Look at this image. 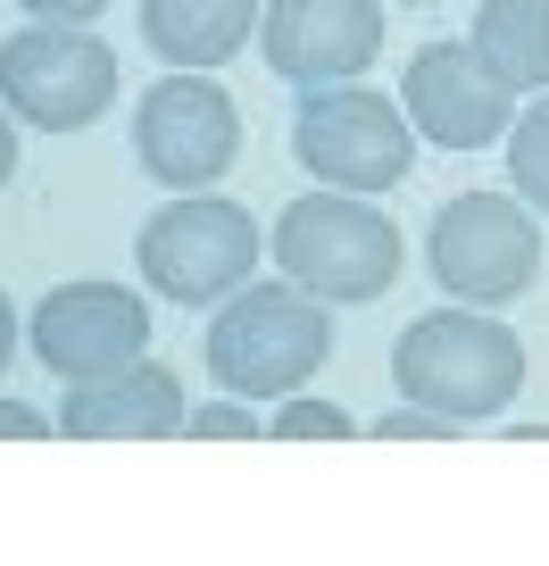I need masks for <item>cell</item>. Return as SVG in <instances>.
<instances>
[{
    "instance_id": "6da1fadb",
    "label": "cell",
    "mask_w": 549,
    "mask_h": 566,
    "mask_svg": "<svg viewBox=\"0 0 549 566\" xmlns=\"http://www.w3.org/2000/svg\"><path fill=\"white\" fill-rule=\"evenodd\" d=\"M200 358H209V375L233 400H284V391H300L308 375L334 358V317H325V301L300 292L292 275L242 283L209 317Z\"/></svg>"
},
{
    "instance_id": "7a4b0ae2",
    "label": "cell",
    "mask_w": 549,
    "mask_h": 566,
    "mask_svg": "<svg viewBox=\"0 0 549 566\" xmlns=\"http://www.w3.org/2000/svg\"><path fill=\"white\" fill-rule=\"evenodd\" d=\"M391 384L458 424H492L525 391V342L516 325L475 317V308H433L391 342Z\"/></svg>"
},
{
    "instance_id": "3957f363",
    "label": "cell",
    "mask_w": 549,
    "mask_h": 566,
    "mask_svg": "<svg viewBox=\"0 0 549 566\" xmlns=\"http://www.w3.org/2000/svg\"><path fill=\"white\" fill-rule=\"evenodd\" d=\"M266 259L284 266L300 292H317L325 308L341 301H383L400 283L408 250H400V226L374 209L367 192H300L284 217H275V250Z\"/></svg>"
},
{
    "instance_id": "277c9868",
    "label": "cell",
    "mask_w": 549,
    "mask_h": 566,
    "mask_svg": "<svg viewBox=\"0 0 549 566\" xmlns=\"http://www.w3.org/2000/svg\"><path fill=\"white\" fill-rule=\"evenodd\" d=\"M266 259V233L242 200H217V192H183L134 233V266L159 301H183V308H209L225 292H242L250 266Z\"/></svg>"
},
{
    "instance_id": "5b68a950",
    "label": "cell",
    "mask_w": 549,
    "mask_h": 566,
    "mask_svg": "<svg viewBox=\"0 0 549 566\" xmlns=\"http://www.w3.org/2000/svg\"><path fill=\"white\" fill-rule=\"evenodd\" d=\"M292 159L334 192H391L416 167V125L367 84H317L292 117Z\"/></svg>"
},
{
    "instance_id": "8992f818",
    "label": "cell",
    "mask_w": 549,
    "mask_h": 566,
    "mask_svg": "<svg viewBox=\"0 0 549 566\" xmlns=\"http://www.w3.org/2000/svg\"><path fill=\"white\" fill-rule=\"evenodd\" d=\"M425 266H433L442 292H458V301H475V308L516 301V292H532V275H541V209L516 200V192L442 200V217H433V233H425Z\"/></svg>"
},
{
    "instance_id": "52a82bcc",
    "label": "cell",
    "mask_w": 549,
    "mask_h": 566,
    "mask_svg": "<svg viewBox=\"0 0 549 566\" xmlns=\"http://www.w3.org/2000/svg\"><path fill=\"white\" fill-rule=\"evenodd\" d=\"M0 101L9 117H25L34 134H75L117 101V51L92 25H18L0 42Z\"/></svg>"
},
{
    "instance_id": "ba28073f",
    "label": "cell",
    "mask_w": 549,
    "mask_h": 566,
    "mask_svg": "<svg viewBox=\"0 0 549 566\" xmlns=\"http://www.w3.org/2000/svg\"><path fill=\"white\" fill-rule=\"evenodd\" d=\"M134 159L159 184H176V192L217 184L242 159V108H233V92L209 84L200 67H176L167 84H150L142 108H134Z\"/></svg>"
},
{
    "instance_id": "9c48e42d",
    "label": "cell",
    "mask_w": 549,
    "mask_h": 566,
    "mask_svg": "<svg viewBox=\"0 0 549 566\" xmlns=\"http://www.w3.org/2000/svg\"><path fill=\"white\" fill-rule=\"evenodd\" d=\"M25 342H34V358L59 384H92V375H117L134 358H150V301L125 292V283H101V275L59 283V292L34 301Z\"/></svg>"
},
{
    "instance_id": "30bf717a",
    "label": "cell",
    "mask_w": 549,
    "mask_h": 566,
    "mask_svg": "<svg viewBox=\"0 0 549 566\" xmlns=\"http://www.w3.org/2000/svg\"><path fill=\"white\" fill-rule=\"evenodd\" d=\"M400 108L433 150H492L516 125V92L475 59V42H425L408 59Z\"/></svg>"
},
{
    "instance_id": "8fae6325",
    "label": "cell",
    "mask_w": 549,
    "mask_h": 566,
    "mask_svg": "<svg viewBox=\"0 0 549 566\" xmlns=\"http://www.w3.org/2000/svg\"><path fill=\"white\" fill-rule=\"evenodd\" d=\"M258 51L284 84H350L383 51V0H266Z\"/></svg>"
},
{
    "instance_id": "7c38bea8",
    "label": "cell",
    "mask_w": 549,
    "mask_h": 566,
    "mask_svg": "<svg viewBox=\"0 0 549 566\" xmlns=\"http://www.w3.org/2000/svg\"><path fill=\"white\" fill-rule=\"evenodd\" d=\"M183 384L159 358H134L117 375H92V384H67V408H59V433L67 442H167L183 433Z\"/></svg>"
},
{
    "instance_id": "4fadbf2b",
    "label": "cell",
    "mask_w": 549,
    "mask_h": 566,
    "mask_svg": "<svg viewBox=\"0 0 549 566\" xmlns=\"http://www.w3.org/2000/svg\"><path fill=\"white\" fill-rule=\"evenodd\" d=\"M266 0H142V42L167 67H225L250 34H258Z\"/></svg>"
},
{
    "instance_id": "5bb4252c",
    "label": "cell",
    "mask_w": 549,
    "mask_h": 566,
    "mask_svg": "<svg viewBox=\"0 0 549 566\" xmlns=\"http://www.w3.org/2000/svg\"><path fill=\"white\" fill-rule=\"evenodd\" d=\"M466 42L508 92H549V0H483Z\"/></svg>"
},
{
    "instance_id": "9a60e30c",
    "label": "cell",
    "mask_w": 549,
    "mask_h": 566,
    "mask_svg": "<svg viewBox=\"0 0 549 566\" xmlns=\"http://www.w3.org/2000/svg\"><path fill=\"white\" fill-rule=\"evenodd\" d=\"M508 184H516V200H532L549 217V92L532 108H516V125H508Z\"/></svg>"
},
{
    "instance_id": "2e32d148",
    "label": "cell",
    "mask_w": 549,
    "mask_h": 566,
    "mask_svg": "<svg viewBox=\"0 0 549 566\" xmlns=\"http://www.w3.org/2000/svg\"><path fill=\"white\" fill-rule=\"evenodd\" d=\"M275 442H350L358 417L334 400H317V391H284V408H275V424H266Z\"/></svg>"
},
{
    "instance_id": "e0dca14e",
    "label": "cell",
    "mask_w": 549,
    "mask_h": 566,
    "mask_svg": "<svg viewBox=\"0 0 549 566\" xmlns=\"http://www.w3.org/2000/svg\"><path fill=\"white\" fill-rule=\"evenodd\" d=\"M367 433H374V442H458L466 424L442 417V408H425V400H408V408H391V417H374Z\"/></svg>"
},
{
    "instance_id": "ac0fdd59",
    "label": "cell",
    "mask_w": 549,
    "mask_h": 566,
    "mask_svg": "<svg viewBox=\"0 0 549 566\" xmlns=\"http://www.w3.org/2000/svg\"><path fill=\"white\" fill-rule=\"evenodd\" d=\"M183 433H192V442H258L266 424H258V417H250V408H242V400L225 391V400L192 408V417H183Z\"/></svg>"
},
{
    "instance_id": "d6986e66",
    "label": "cell",
    "mask_w": 549,
    "mask_h": 566,
    "mask_svg": "<svg viewBox=\"0 0 549 566\" xmlns=\"http://www.w3.org/2000/svg\"><path fill=\"white\" fill-rule=\"evenodd\" d=\"M42 433H51V417L34 400H0V442H42Z\"/></svg>"
},
{
    "instance_id": "ffe728a7",
    "label": "cell",
    "mask_w": 549,
    "mask_h": 566,
    "mask_svg": "<svg viewBox=\"0 0 549 566\" xmlns=\"http://www.w3.org/2000/svg\"><path fill=\"white\" fill-rule=\"evenodd\" d=\"M25 18H51V25H92L108 9V0H18Z\"/></svg>"
},
{
    "instance_id": "44dd1931",
    "label": "cell",
    "mask_w": 549,
    "mask_h": 566,
    "mask_svg": "<svg viewBox=\"0 0 549 566\" xmlns=\"http://www.w3.org/2000/svg\"><path fill=\"white\" fill-rule=\"evenodd\" d=\"M18 176V117H9V101H0V184Z\"/></svg>"
},
{
    "instance_id": "7402d4cb",
    "label": "cell",
    "mask_w": 549,
    "mask_h": 566,
    "mask_svg": "<svg viewBox=\"0 0 549 566\" xmlns=\"http://www.w3.org/2000/svg\"><path fill=\"white\" fill-rule=\"evenodd\" d=\"M9 358H18V308H9V292H0V375H9Z\"/></svg>"
}]
</instances>
